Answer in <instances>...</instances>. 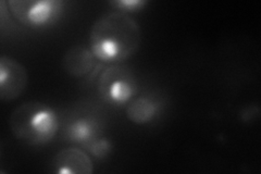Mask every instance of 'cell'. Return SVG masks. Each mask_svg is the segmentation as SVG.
Here are the masks:
<instances>
[{"label": "cell", "instance_id": "11", "mask_svg": "<svg viewBox=\"0 0 261 174\" xmlns=\"http://www.w3.org/2000/svg\"><path fill=\"white\" fill-rule=\"evenodd\" d=\"M112 6L121 9L122 12L125 11H135L140 10L143 6L146 5L144 0H118V2H112Z\"/></svg>", "mask_w": 261, "mask_h": 174}, {"label": "cell", "instance_id": "7", "mask_svg": "<svg viewBox=\"0 0 261 174\" xmlns=\"http://www.w3.org/2000/svg\"><path fill=\"white\" fill-rule=\"evenodd\" d=\"M97 59L89 48L83 45H74L63 56V69L71 77L83 78L96 65Z\"/></svg>", "mask_w": 261, "mask_h": 174}, {"label": "cell", "instance_id": "1", "mask_svg": "<svg viewBox=\"0 0 261 174\" xmlns=\"http://www.w3.org/2000/svg\"><path fill=\"white\" fill-rule=\"evenodd\" d=\"M138 23L126 12L114 11L102 15L89 32V49L96 59L107 64H120L132 57L141 46Z\"/></svg>", "mask_w": 261, "mask_h": 174}, {"label": "cell", "instance_id": "9", "mask_svg": "<svg viewBox=\"0 0 261 174\" xmlns=\"http://www.w3.org/2000/svg\"><path fill=\"white\" fill-rule=\"evenodd\" d=\"M97 122L88 117H81L71 121L65 129V137L72 143L88 145L97 137Z\"/></svg>", "mask_w": 261, "mask_h": 174}, {"label": "cell", "instance_id": "4", "mask_svg": "<svg viewBox=\"0 0 261 174\" xmlns=\"http://www.w3.org/2000/svg\"><path fill=\"white\" fill-rule=\"evenodd\" d=\"M7 5L23 26L40 28L58 19L63 3L58 0H10Z\"/></svg>", "mask_w": 261, "mask_h": 174}, {"label": "cell", "instance_id": "6", "mask_svg": "<svg viewBox=\"0 0 261 174\" xmlns=\"http://www.w3.org/2000/svg\"><path fill=\"white\" fill-rule=\"evenodd\" d=\"M53 171L58 174H92L94 165L85 152L71 147L62 149L55 156Z\"/></svg>", "mask_w": 261, "mask_h": 174}, {"label": "cell", "instance_id": "5", "mask_svg": "<svg viewBox=\"0 0 261 174\" xmlns=\"http://www.w3.org/2000/svg\"><path fill=\"white\" fill-rule=\"evenodd\" d=\"M29 76L27 69L13 58H0V99L12 102L27 88Z\"/></svg>", "mask_w": 261, "mask_h": 174}, {"label": "cell", "instance_id": "2", "mask_svg": "<svg viewBox=\"0 0 261 174\" xmlns=\"http://www.w3.org/2000/svg\"><path fill=\"white\" fill-rule=\"evenodd\" d=\"M9 126L20 142L29 146H44L58 133L59 118L53 107L39 102H28L12 111Z\"/></svg>", "mask_w": 261, "mask_h": 174}, {"label": "cell", "instance_id": "10", "mask_svg": "<svg viewBox=\"0 0 261 174\" xmlns=\"http://www.w3.org/2000/svg\"><path fill=\"white\" fill-rule=\"evenodd\" d=\"M88 152L97 159H105L111 152V143L108 139L96 138L93 142L86 145Z\"/></svg>", "mask_w": 261, "mask_h": 174}, {"label": "cell", "instance_id": "3", "mask_svg": "<svg viewBox=\"0 0 261 174\" xmlns=\"http://www.w3.org/2000/svg\"><path fill=\"white\" fill-rule=\"evenodd\" d=\"M137 80L132 69L111 64L101 71L97 81V90L105 103L112 106L127 105L137 93Z\"/></svg>", "mask_w": 261, "mask_h": 174}, {"label": "cell", "instance_id": "8", "mask_svg": "<svg viewBox=\"0 0 261 174\" xmlns=\"http://www.w3.org/2000/svg\"><path fill=\"white\" fill-rule=\"evenodd\" d=\"M159 104L154 99L147 96L134 97L125 109V114L128 121L137 126L149 123L156 117L159 111Z\"/></svg>", "mask_w": 261, "mask_h": 174}]
</instances>
